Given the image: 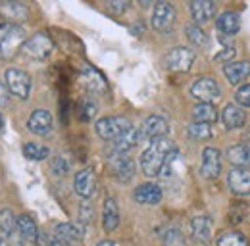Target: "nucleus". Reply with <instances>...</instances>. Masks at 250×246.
I'll return each instance as SVG.
<instances>
[{
    "instance_id": "obj_12",
    "label": "nucleus",
    "mask_w": 250,
    "mask_h": 246,
    "mask_svg": "<svg viewBox=\"0 0 250 246\" xmlns=\"http://www.w3.org/2000/svg\"><path fill=\"white\" fill-rule=\"evenodd\" d=\"M73 188L81 198H91L96 188V175L93 169H81L73 179Z\"/></svg>"
},
{
    "instance_id": "obj_8",
    "label": "nucleus",
    "mask_w": 250,
    "mask_h": 246,
    "mask_svg": "<svg viewBox=\"0 0 250 246\" xmlns=\"http://www.w3.org/2000/svg\"><path fill=\"white\" fill-rule=\"evenodd\" d=\"M167 131H169V125H167V122L164 118H160V116H148L145 120V123H143L139 135L143 139H146V141L152 143V141H158V139H164L167 135Z\"/></svg>"
},
{
    "instance_id": "obj_26",
    "label": "nucleus",
    "mask_w": 250,
    "mask_h": 246,
    "mask_svg": "<svg viewBox=\"0 0 250 246\" xmlns=\"http://www.w3.org/2000/svg\"><path fill=\"white\" fill-rule=\"evenodd\" d=\"M54 235L62 241L63 245L79 243V241L83 239V231H81L77 225H73V223H60V225H56Z\"/></svg>"
},
{
    "instance_id": "obj_21",
    "label": "nucleus",
    "mask_w": 250,
    "mask_h": 246,
    "mask_svg": "<svg viewBox=\"0 0 250 246\" xmlns=\"http://www.w3.org/2000/svg\"><path fill=\"white\" fill-rule=\"evenodd\" d=\"M102 225H104V231H108V233L116 231L120 225V208H118V202L114 198H106V202H104Z\"/></svg>"
},
{
    "instance_id": "obj_29",
    "label": "nucleus",
    "mask_w": 250,
    "mask_h": 246,
    "mask_svg": "<svg viewBox=\"0 0 250 246\" xmlns=\"http://www.w3.org/2000/svg\"><path fill=\"white\" fill-rule=\"evenodd\" d=\"M23 154H25V158H27V160H33V162H42V160H46V158H48L50 150H48L46 146H42V144L27 143V144L23 146Z\"/></svg>"
},
{
    "instance_id": "obj_15",
    "label": "nucleus",
    "mask_w": 250,
    "mask_h": 246,
    "mask_svg": "<svg viewBox=\"0 0 250 246\" xmlns=\"http://www.w3.org/2000/svg\"><path fill=\"white\" fill-rule=\"evenodd\" d=\"M190 16L194 20L196 25H202V23H208L210 20H214L216 16V4L214 2H208V0H196V2H190Z\"/></svg>"
},
{
    "instance_id": "obj_11",
    "label": "nucleus",
    "mask_w": 250,
    "mask_h": 246,
    "mask_svg": "<svg viewBox=\"0 0 250 246\" xmlns=\"http://www.w3.org/2000/svg\"><path fill=\"white\" fill-rule=\"evenodd\" d=\"M200 171L206 179H216L221 173V154L218 148H204Z\"/></svg>"
},
{
    "instance_id": "obj_18",
    "label": "nucleus",
    "mask_w": 250,
    "mask_h": 246,
    "mask_svg": "<svg viewBox=\"0 0 250 246\" xmlns=\"http://www.w3.org/2000/svg\"><path fill=\"white\" fill-rule=\"evenodd\" d=\"M223 73L227 77V81L231 85H241L245 79L250 77V62H233V63H227L223 67Z\"/></svg>"
},
{
    "instance_id": "obj_42",
    "label": "nucleus",
    "mask_w": 250,
    "mask_h": 246,
    "mask_svg": "<svg viewBox=\"0 0 250 246\" xmlns=\"http://www.w3.org/2000/svg\"><path fill=\"white\" fill-rule=\"evenodd\" d=\"M96 246H116L114 243H110V241H102V243H98Z\"/></svg>"
},
{
    "instance_id": "obj_37",
    "label": "nucleus",
    "mask_w": 250,
    "mask_h": 246,
    "mask_svg": "<svg viewBox=\"0 0 250 246\" xmlns=\"http://www.w3.org/2000/svg\"><path fill=\"white\" fill-rule=\"evenodd\" d=\"M52 171L56 173V175H65L67 171H69V164L63 160V158H54V162H52Z\"/></svg>"
},
{
    "instance_id": "obj_24",
    "label": "nucleus",
    "mask_w": 250,
    "mask_h": 246,
    "mask_svg": "<svg viewBox=\"0 0 250 246\" xmlns=\"http://www.w3.org/2000/svg\"><path fill=\"white\" fill-rule=\"evenodd\" d=\"M190 227H192V235H194L196 241H200V243H208L210 241V237H212V219L208 215L192 217Z\"/></svg>"
},
{
    "instance_id": "obj_17",
    "label": "nucleus",
    "mask_w": 250,
    "mask_h": 246,
    "mask_svg": "<svg viewBox=\"0 0 250 246\" xmlns=\"http://www.w3.org/2000/svg\"><path fill=\"white\" fill-rule=\"evenodd\" d=\"M27 127L35 135H48L52 131V116L46 110H35L27 120Z\"/></svg>"
},
{
    "instance_id": "obj_23",
    "label": "nucleus",
    "mask_w": 250,
    "mask_h": 246,
    "mask_svg": "<svg viewBox=\"0 0 250 246\" xmlns=\"http://www.w3.org/2000/svg\"><path fill=\"white\" fill-rule=\"evenodd\" d=\"M0 14L10 21H25L29 18V8L21 2H2Z\"/></svg>"
},
{
    "instance_id": "obj_34",
    "label": "nucleus",
    "mask_w": 250,
    "mask_h": 246,
    "mask_svg": "<svg viewBox=\"0 0 250 246\" xmlns=\"http://www.w3.org/2000/svg\"><path fill=\"white\" fill-rule=\"evenodd\" d=\"M164 245L166 246H185V241H183V235H181L177 229H169V231L164 235Z\"/></svg>"
},
{
    "instance_id": "obj_41",
    "label": "nucleus",
    "mask_w": 250,
    "mask_h": 246,
    "mask_svg": "<svg viewBox=\"0 0 250 246\" xmlns=\"http://www.w3.org/2000/svg\"><path fill=\"white\" fill-rule=\"evenodd\" d=\"M10 91L0 83V110H4V108H8V104H10Z\"/></svg>"
},
{
    "instance_id": "obj_13",
    "label": "nucleus",
    "mask_w": 250,
    "mask_h": 246,
    "mask_svg": "<svg viewBox=\"0 0 250 246\" xmlns=\"http://www.w3.org/2000/svg\"><path fill=\"white\" fill-rule=\"evenodd\" d=\"M221 123L225 129L233 131V129H241L245 123H247V114L241 106L237 104H227L221 112Z\"/></svg>"
},
{
    "instance_id": "obj_35",
    "label": "nucleus",
    "mask_w": 250,
    "mask_h": 246,
    "mask_svg": "<svg viewBox=\"0 0 250 246\" xmlns=\"http://www.w3.org/2000/svg\"><path fill=\"white\" fill-rule=\"evenodd\" d=\"M235 100H237L241 106L250 108V85H243V87H239L237 92H235Z\"/></svg>"
},
{
    "instance_id": "obj_25",
    "label": "nucleus",
    "mask_w": 250,
    "mask_h": 246,
    "mask_svg": "<svg viewBox=\"0 0 250 246\" xmlns=\"http://www.w3.org/2000/svg\"><path fill=\"white\" fill-rule=\"evenodd\" d=\"M192 120H194V123L212 125V123H216V120H218V110H216V106L210 104V102H200V104H196L194 110H192Z\"/></svg>"
},
{
    "instance_id": "obj_1",
    "label": "nucleus",
    "mask_w": 250,
    "mask_h": 246,
    "mask_svg": "<svg viewBox=\"0 0 250 246\" xmlns=\"http://www.w3.org/2000/svg\"><path fill=\"white\" fill-rule=\"evenodd\" d=\"M175 144L169 139H158L148 144V148L141 154V169L145 175L148 177H156L162 175L166 162L169 160V156L175 152Z\"/></svg>"
},
{
    "instance_id": "obj_40",
    "label": "nucleus",
    "mask_w": 250,
    "mask_h": 246,
    "mask_svg": "<svg viewBox=\"0 0 250 246\" xmlns=\"http://www.w3.org/2000/svg\"><path fill=\"white\" fill-rule=\"evenodd\" d=\"M233 56H235V48H233V46H227V48H223L219 54H216V62H229Z\"/></svg>"
},
{
    "instance_id": "obj_19",
    "label": "nucleus",
    "mask_w": 250,
    "mask_h": 246,
    "mask_svg": "<svg viewBox=\"0 0 250 246\" xmlns=\"http://www.w3.org/2000/svg\"><path fill=\"white\" fill-rule=\"evenodd\" d=\"M216 27H218L221 35L233 37V35H237L241 31V18H239L237 12H223L216 20Z\"/></svg>"
},
{
    "instance_id": "obj_39",
    "label": "nucleus",
    "mask_w": 250,
    "mask_h": 246,
    "mask_svg": "<svg viewBox=\"0 0 250 246\" xmlns=\"http://www.w3.org/2000/svg\"><path fill=\"white\" fill-rule=\"evenodd\" d=\"M79 214H81V219H83V221H91V219H93V208H91V204H89L87 200H83V204H81V208H79Z\"/></svg>"
},
{
    "instance_id": "obj_2",
    "label": "nucleus",
    "mask_w": 250,
    "mask_h": 246,
    "mask_svg": "<svg viewBox=\"0 0 250 246\" xmlns=\"http://www.w3.org/2000/svg\"><path fill=\"white\" fill-rule=\"evenodd\" d=\"M25 41L23 27L16 23H0V60H12Z\"/></svg>"
},
{
    "instance_id": "obj_28",
    "label": "nucleus",
    "mask_w": 250,
    "mask_h": 246,
    "mask_svg": "<svg viewBox=\"0 0 250 246\" xmlns=\"http://www.w3.org/2000/svg\"><path fill=\"white\" fill-rule=\"evenodd\" d=\"M185 33H187V39L190 41V44H192V46H200V48H206V46H208V42H210L208 35H206L204 31L200 29L198 25H194V23L187 25V27H185Z\"/></svg>"
},
{
    "instance_id": "obj_27",
    "label": "nucleus",
    "mask_w": 250,
    "mask_h": 246,
    "mask_svg": "<svg viewBox=\"0 0 250 246\" xmlns=\"http://www.w3.org/2000/svg\"><path fill=\"white\" fill-rule=\"evenodd\" d=\"M0 229L6 233V237H12L14 233H18V217L8 208L0 210Z\"/></svg>"
},
{
    "instance_id": "obj_16",
    "label": "nucleus",
    "mask_w": 250,
    "mask_h": 246,
    "mask_svg": "<svg viewBox=\"0 0 250 246\" xmlns=\"http://www.w3.org/2000/svg\"><path fill=\"white\" fill-rule=\"evenodd\" d=\"M133 198L139 204L154 206V204H160V200H162V188L158 184H152V183L139 184L135 188V192H133Z\"/></svg>"
},
{
    "instance_id": "obj_22",
    "label": "nucleus",
    "mask_w": 250,
    "mask_h": 246,
    "mask_svg": "<svg viewBox=\"0 0 250 246\" xmlns=\"http://www.w3.org/2000/svg\"><path fill=\"white\" fill-rule=\"evenodd\" d=\"M18 233L21 235V239L29 245H37L39 241V229H37V223L31 215L21 214L18 215Z\"/></svg>"
},
{
    "instance_id": "obj_43",
    "label": "nucleus",
    "mask_w": 250,
    "mask_h": 246,
    "mask_svg": "<svg viewBox=\"0 0 250 246\" xmlns=\"http://www.w3.org/2000/svg\"><path fill=\"white\" fill-rule=\"evenodd\" d=\"M2 127H4V120H2V116H0V131H2Z\"/></svg>"
},
{
    "instance_id": "obj_7",
    "label": "nucleus",
    "mask_w": 250,
    "mask_h": 246,
    "mask_svg": "<svg viewBox=\"0 0 250 246\" xmlns=\"http://www.w3.org/2000/svg\"><path fill=\"white\" fill-rule=\"evenodd\" d=\"M175 23V8L169 2H158L152 14V27L158 33H169Z\"/></svg>"
},
{
    "instance_id": "obj_4",
    "label": "nucleus",
    "mask_w": 250,
    "mask_h": 246,
    "mask_svg": "<svg viewBox=\"0 0 250 246\" xmlns=\"http://www.w3.org/2000/svg\"><path fill=\"white\" fill-rule=\"evenodd\" d=\"M52 39L46 35V33H37V35H33L29 37L25 42H23V46H21V50H23V54L25 56H29L31 60H46L48 56H50V52H52Z\"/></svg>"
},
{
    "instance_id": "obj_20",
    "label": "nucleus",
    "mask_w": 250,
    "mask_h": 246,
    "mask_svg": "<svg viewBox=\"0 0 250 246\" xmlns=\"http://www.w3.org/2000/svg\"><path fill=\"white\" fill-rule=\"evenodd\" d=\"M227 162L233 164L237 169H250V146L235 144L227 148Z\"/></svg>"
},
{
    "instance_id": "obj_5",
    "label": "nucleus",
    "mask_w": 250,
    "mask_h": 246,
    "mask_svg": "<svg viewBox=\"0 0 250 246\" xmlns=\"http://www.w3.org/2000/svg\"><path fill=\"white\" fill-rule=\"evenodd\" d=\"M194 58H196L194 50L185 48V46H177L164 56V65H166V69H169L173 73H185L194 63Z\"/></svg>"
},
{
    "instance_id": "obj_36",
    "label": "nucleus",
    "mask_w": 250,
    "mask_h": 246,
    "mask_svg": "<svg viewBox=\"0 0 250 246\" xmlns=\"http://www.w3.org/2000/svg\"><path fill=\"white\" fill-rule=\"evenodd\" d=\"M37 246H63V243L56 235H39Z\"/></svg>"
},
{
    "instance_id": "obj_3",
    "label": "nucleus",
    "mask_w": 250,
    "mask_h": 246,
    "mask_svg": "<svg viewBox=\"0 0 250 246\" xmlns=\"http://www.w3.org/2000/svg\"><path fill=\"white\" fill-rule=\"evenodd\" d=\"M94 129H96V135H98L100 139L114 143V141H118L120 137H124L125 133H127L129 129H133V127H131V123L127 122L125 118H122V116H110V118L98 120L96 125H94Z\"/></svg>"
},
{
    "instance_id": "obj_38",
    "label": "nucleus",
    "mask_w": 250,
    "mask_h": 246,
    "mask_svg": "<svg viewBox=\"0 0 250 246\" xmlns=\"http://www.w3.org/2000/svg\"><path fill=\"white\" fill-rule=\"evenodd\" d=\"M127 8H129V2H125V0H112V2H108V10L112 14H116V16H122Z\"/></svg>"
},
{
    "instance_id": "obj_10",
    "label": "nucleus",
    "mask_w": 250,
    "mask_h": 246,
    "mask_svg": "<svg viewBox=\"0 0 250 246\" xmlns=\"http://www.w3.org/2000/svg\"><path fill=\"white\" fill-rule=\"evenodd\" d=\"M110 164H112V169H114L116 177L124 183H127L135 175V162L131 160L129 154H112Z\"/></svg>"
},
{
    "instance_id": "obj_14",
    "label": "nucleus",
    "mask_w": 250,
    "mask_h": 246,
    "mask_svg": "<svg viewBox=\"0 0 250 246\" xmlns=\"http://www.w3.org/2000/svg\"><path fill=\"white\" fill-rule=\"evenodd\" d=\"M229 188L237 196H247L250 194V169H233L227 175Z\"/></svg>"
},
{
    "instance_id": "obj_31",
    "label": "nucleus",
    "mask_w": 250,
    "mask_h": 246,
    "mask_svg": "<svg viewBox=\"0 0 250 246\" xmlns=\"http://www.w3.org/2000/svg\"><path fill=\"white\" fill-rule=\"evenodd\" d=\"M81 79H83V83H85L89 89H93V91H102V89L106 87L104 77H102L98 71L91 69V67H87V71L81 75Z\"/></svg>"
},
{
    "instance_id": "obj_9",
    "label": "nucleus",
    "mask_w": 250,
    "mask_h": 246,
    "mask_svg": "<svg viewBox=\"0 0 250 246\" xmlns=\"http://www.w3.org/2000/svg\"><path fill=\"white\" fill-rule=\"evenodd\" d=\"M190 94L194 98H198L200 102H210L219 98V85L212 77H200L198 81H194V85L190 87Z\"/></svg>"
},
{
    "instance_id": "obj_33",
    "label": "nucleus",
    "mask_w": 250,
    "mask_h": 246,
    "mask_svg": "<svg viewBox=\"0 0 250 246\" xmlns=\"http://www.w3.org/2000/svg\"><path fill=\"white\" fill-rule=\"evenodd\" d=\"M94 114H96V104H94L93 100H83L79 104V120L91 122L94 118Z\"/></svg>"
},
{
    "instance_id": "obj_32",
    "label": "nucleus",
    "mask_w": 250,
    "mask_h": 246,
    "mask_svg": "<svg viewBox=\"0 0 250 246\" xmlns=\"http://www.w3.org/2000/svg\"><path fill=\"white\" fill-rule=\"evenodd\" d=\"M247 239L243 233L239 231H229V233H223L218 239V246H247Z\"/></svg>"
},
{
    "instance_id": "obj_6",
    "label": "nucleus",
    "mask_w": 250,
    "mask_h": 246,
    "mask_svg": "<svg viewBox=\"0 0 250 246\" xmlns=\"http://www.w3.org/2000/svg\"><path fill=\"white\" fill-rule=\"evenodd\" d=\"M4 77H6V85H8L10 94H14V96H18L21 100H25L29 96V92H31V77H29V73L12 67V69H6Z\"/></svg>"
},
{
    "instance_id": "obj_30",
    "label": "nucleus",
    "mask_w": 250,
    "mask_h": 246,
    "mask_svg": "<svg viewBox=\"0 0 250 246\" xmlns=\"http://www.w3.org/2000/svg\"><path fill=\"white\" fill-rule=\"evenodd\" d=\"M187 133L190 139L194 141H206L212 137V125L206 123H190L187 127Z\"/></svg>"
},
{
    "instance_id": "obj_44",
    "label": "nucleus",
    "mask_w": 250,
    "mask_h": 246,
    "mask_svg": "<svg viewBox=\"0 0 250 246\" xmlns=\"http://www.w3.org/2000/svg\"><path fill=\"white\" fill-rule=\"evenodd\" d=\"M0 246H2V241H0Z\"/></svg>"
}]
</instances>
